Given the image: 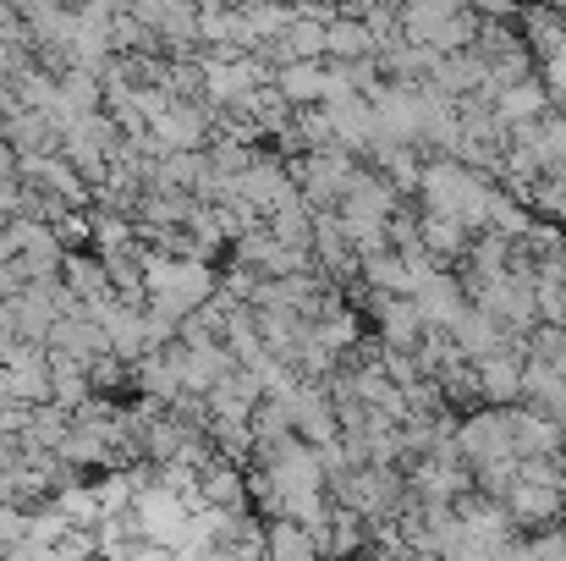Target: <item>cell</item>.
I'll return each instance as SVG.
<instances>
[{
  "instance_id": "cell-1",
  "label": "cell",
  "mask_w": 566,
  "mask_h": 561,
  "mask_svg": "<svg viewBox=\"0 0 566 561\" xmlns=\"http://www.w3.org/2000/svg\"><path fill=\"white\" fill-rule=\"evenodd\" d=\"M457 451H462V468H495L512 457V429H506V413L501 407H479L457 424Z\"/></svg>"
},
{
  "instance_id": "cell-2",
  "label": "cell",
  "mask_w": 566,
  "mask_h": 561,
  "mask_svg": "<svg viewBox=\"0 0 566 561\" xmlns=\"http://www.w3.org/2000/svg\"><path fill=\"white\" fill-rule=\"evenodd\" d=\"M237 198H242V204H253V209L270 220L275 209H286V204L297 198L292 166H286L275 149H259V155H253V166H248V177L237 183Z\"/></svg>"
},
{
  "instance_id": "cell-3",
  "label": "cell",
  "mask_w": 566,
  "mask_h": 561,
  "mask_svg": "<svg viewBox=\"0 0 566 561\" xmlns=\"http://www.w3.org/2000/svg\"><path fill=\"white\" fill-rule=\"evenodd\" d=\"M412 303H418L423 325H429V331H446V336H451L457 320L473 309V298H468V287H462L457 270H434V276H423L418 292H412Z\"/></svg>"
},
{
  "instance_id": "cell-4",
  "label": "cell",
  "mask_w": 566,
  "mask_h": 561,
  "mask_svg": "<svg viewBox=\"0 0 566 561\" xmlns=\"http://www.w3.org/2000/svg\"><path fill=\"white\" fill-rule=\"evenodd\" d=\"M506 429H512V457H517V463L566 457V429L556 418L534 413V407H506Z\"/></svg>"
},
{
  "instance_id": "cell-5",
  "label": "cell",
  "mask_w": 566,
  "mask_h": 561,
  "mask_svg": "<svg viewBox=\"0 0 566 561\" xmlns=\"http://www.w3.org/2000/svg\"><path fill=\"white\" fill-rule=\"evenodd\" d=\"M479 370V391H484V407H523V370H528V342H506L501 359L490 364H473Z\"/></svg>"
},
{
  "instance_id": "cell-6",
  "label": "cell",
  "mask_w": 566,
  "mask_h": 561,
  "mask_svg": "<svg viewBox=\"0 0 566 561\" xmlns=\"http://www.w3.org/2000/svg\"><path fill=\"white\" fill-rule=\"evenodd\" d=\"M506 512H512V523L523 534H551V529L566 523V490H545V485H523L517 479V490L506 496Z\"/></svg>"
},
{
  "instance_id": "cell-7",
  "label": "cell",
  "mask_w": 566,
  "mask_h": 561,
  "mask_svg": "<svg viewBox=\"0 0 566 561\" xmlns=\"http://www.w3.org/2000/svg\"><path fill=\"white\" fill-rule=\"evenodd\" d=\"M292 429L319 451V446H331V440H342V424H336V407H331V385H303L292 402Z\"/></svg>"
},
{
  "instance_id": "cell-8",
  "label": "cell",
  "mask_w": 566,
  "mask_h": 561,
  "mask_svg": "<svg viewBox=\"0 0 566 561\" xmlns=\"http://www.w3.org/2000/svg\"><path fill=\"white\" fill-rule=\"evenodd\" d=\"M0 138L17 149V160H44V155H61V138L66 133L50 116H39V111H11L0 122Z\"/></svg>"
},
{
  "instance_id": "cell-9",
  "label": "cell",
  "mask_w": 566,
  "mask_h": 561,
  "mask_svg": "<svg viewBox=\"0 0 566 561\" xmlns=\"http://www.w3.org/2000/svg\"><path fill=\"white\" fill-rule=\"evenodd\" d=\"M468 183H473V172H468V166H457V160H423L418 209H429V215H457Z\"/></svg>"
},
{
  "instance_id": "cell-10",
  "label": "cell",
  "mask_w": 566,
  "mask_h": 561,
  "mask_svg": "<svg viewBox=\"0 0 566 561\" xmlns=\"http://www.w3.org/2000/svg\"><path fill=\"white\" fill-rule=\"evenodd\" d=\"M418 248L440 264V270H451V264H462L468 259V248H473V231L457 220V215H418Z\"/></svg>"
},
{
  "instance_id": "cell-11",
  "label": "cell",
  "mask_w": 566,
  "mask_h": 561,
  "mask_svg": "<svg viewBox=\"0 0 566 561\" xmlns=\"http://www.w3.org/2000/svg\"><path fill=\"white\" fill-rule=\"evenodd\" d=\"M203 402H209V424H248L253 407L264 402V385H259L248 370H237V374H226Z\"/></svg>"
},
{
  "instance_id": "cell-12",
  "label": "cell",
  "mask_w": 566,
  "mask_h": 561,
  "mask_svg": "<svg viewBox=\"0 0 566 561\" xmlns=\"http://www.w3.org/2000/svg\"><path fill=\"white\" fill-rule=\"evenodd\" d=\"M451 342L462 347V359H468V364H490V359H501V353H506V342H517V336H506V331H501V320H490L484 309H468V314L457 320Z\"/></svg>"
},
{
  "instance_id": "cell-13",
  "label": "cell",
  "mask_w": 566,
  "mask_h": 561,
  "mask_svg": "<svg viewBox=\"0 0 566 561\" xmlns=\"http://www.w3.org/2000/svg\"><path fill=\"white\" fill-rule=\"evenodd\" d=\"M50 353H66V359H77L83 370H94L99 359H111V336L94 325V320H61L55 331H50V342H44Z\"/></svg>"
},
{
  "instance_id": "cell-14",
  "label": "cell",
  "mask_w": 566,
  "mask_h": 561,
  "mask_svg": "<svg viewBox=\"0 0 566 561\" xmlns=\"http://www.w3.org/2000/svg\"><path fill=\"white\" fill-rule=\"evenodd\" d=\"M325 89H331L325 61H292V66L275 72V94H281L292 111H314V105H325Z\"/></svg>"
},
{
  "instance_id": "cell-15",
  "label": "cell",
  "mask_w": 566,
  "mask_h": 561,
  "mask_svg": "<svg viewBox=\"0 0 566 561\" xmlns=\"http://www.w3.org/2000/svg\"><path fill=\"white\" fill-rule=\"evenodd\" d=\"M429 89H434V94H446V100L457 105V100H468V94H479V89H484V61H479L473 50H468V55H440V61H434Z\"/></svg>"
},
{
  "instance_id": "cell-16",
  "label": "cell",
  "mask_w": 566,
  "mask_h": 561,
  "mask_svg": "<svg viewBox=\"0 0 566 561\" xmlns=\"http://www.w3.org/2000/svg\"><path fill=\"white\" fill-rule=\"evenodd\" d=\"M556 105H551V89H545V77H528V83H517V89H506L501 100H495V116L506 122V127H523V122H545Z\"/></svg>"
},
{
  "instance_id": "cell-17",
  "label": "cell",
  "mask_w": 566,
  "mask_h": 561,
  "mask_svg": "<svg viewBox=\"0 0 566 561\" xmlns=\"http://www.w3.org/2000/svg\"><path fill=\"white\" fill-rule=\"evenodd\" d=\"M375 55H379V39L364 28V22H353V17H336V22H331L325 61H336V66H358V61H375Z\"/></svg>"
},
{
  "instance_id": "cell-18",
  "label": "cell",
  "mask_w": 566,
  "mask_h": 561,
  "mask_svg": "<svg viewBox=\"0 0 566 561\" xmlns=\"http://www.w3.org/2000/svg\"><path fill=\"white\" fill-rule=\"evenodd\" d=\"M203 507H214V512H253V501H248V474L231 468V463L203 468Z\"/></svg>"
},
{
  "instance_id": "cell-19",
  "label": "cell",
  "mask_w": 566,
  "mask_h": 561,
  "mask_svg": "<svg viewBox=\"0 0 566 561\" xmlns=\"http://www.w3.org/2000/svg\"><path fill=\"white\" fill-rule=\"evenodd\" d=\"M133 396H149V402L171 407V402L182 396V374H177V364H171L166 353H149L144 364H133Z\"/></svg>"
},
{
  "instance_id": "cell-20",
  "label": "cell",
  "mask_w": 566,
  "mask_h": 561,
  "mask_svg": "<svg viewBox=\"0 0 566 561\" xmlns=\"http://www.w3.org/2000/svg\"><path fill=\"white\" fill-rule=\"evenodd\" d=\"M61 281L83 298V303H105V298H116L111 292V276H105V259L99 253H66V264H61Z\"/></svg>"
},
{
  "instance_id": "cell-21",
  "label": "cell",
  "mask_w": 566,
  "mask_h": 561,
  "mask_svg": "<svg viewBox=\"0 0 566 561\" xmlns=\"http://www.w3.org/2000/svg\"><path fill=\"white\" fill-rule=\"evenodd\" d=\"M264 561H325V557H319V540L303 523L281 518V523L264 529Z\"/></svg>"
},
{
  "instance_id": "cell-22",
  "label": "cell",
  "mask_w": 566,
  "mask_h": 561,
  "mask_svg": "<svg viewBox=\"0 0 566 561\" xmlns=\"http://www.w3.org/2000/svg\"><path fill=\"white\" fill-rule=\"evenodd\" d=\"M11 100H17V111L55 116V111H61V77H50L44 66H28V72L11 83Z\"/></svg>"
},
{
  "instance_id": "cell-23",
  "label": "cell",
  "mask_w": 566,
  "mask_h": 561,
  "mask_svg": "<svg viewBox=\"0 0 566 561\" xmlns=\"http://www.w3.org/2000/svg\"><path fill=\"white\" fill-rule=\"evenodd\" d=\"M264 226L275 231V242H281V248H303V253H314V209L303 204V193H297L286 209H275Z\"/></svg>"
},
{
  "instance_id": "cell-24",
  "label": "cell",
  "mask_w": 566,
  "mask_h": 561,
  "mask_svg": "<svg viewBox=\"0 0 566 561\" xmlns=\"http://www.w3.org/2000/svg\"><path fill=\"white\" fill-rule=\"evenodd\" d=\"M61 105L72 116H99L105 111V77H94V72H61Z\"/></svg>"
},
{
  "instance_id": "cell-25",
  "label": "cell",
  "mask_w": 566,
  "mask_h": 561,
  "mask_svg": "<svg viewBox=\"0 0 566 561\" xmlns=\"http://www.w3.org/2000/svg\"><path fill=\"white\" fill-rule=\"evenodd\" d=\"M248 429H253V440H259V446H281V440H292V435H297V429H292V407H286V402H275V396H264V402L253 407Z\"/></svg>"
},
{
  "instance_id": "cell-26",
  "label": "cell",
  "mask_w": 566,
  "mask_h": 561,
  "mask_svg": "<svg viewBox=\"0 0 566 561\" xmlns=\"http://www.w3.org/2000/svg\"><path fill=\"white\" fill-rule=\"evenodd\" d=\"M138 248V226L127 215H99L94 209V253L111 259V253H133Z\"/></svg>"
},
{
  "instance_id": "cell-27",
  "label": "cell",
  "mask_w": 566,
  "mask_h": 561,
  "mask_svg": "<svg viewBox=\"0 0 566 561\" xmlns=\"http://www.w3.org/2000/svg\"><path fill=\"white\" fill-rule=\"evenodd\" d=\"M55 507L66 512V523H72V529H99V523H105L99 496H94V479H83V485L61 490V496H55Z\"/></svg>"
},
{
  "instance_id": "cell-28",
  "label": "cell",
  "mask_w": 566,
  "mask_h": 561,
  "mask_svg": "<svg viewBox=\"0 0 566 561\" xmlns=\"http://www.w3.org/2000/svg\"><path fill=\"white\" fill-rule=\"evenodd\" d=\"M286 50H292V61H325V39H331V22H314V17H297L286 33Z\"/></svg>"
},
{
  "instance_id": "cell-29",
  "label": "cell",
  "mask_w": 566,
  "mask_h": 561,
  "mask_svg": "<svg viewBox=\"0 0 566 561\" xmlns=\"http://www.w3.org/2000/svg\"><path fill=\"white\" fill-rule=\"evenodd\" d=\"M242 11V22H248V33L264 44V39H281L292 22H297V11H286V6H237Z\"/></svg>"
},
{
  "instance_id": "cell-30",
  "label": "cell",
  "mask_w": 566,
  "mask_h": 561,
  "mask_svg": "<svg viewBox=\"0 0 566 561\" xmlns=\"http://www.w3.org/2000/svg\"><path fill=\"white\" fill-rule=\"evenodd\" d=\"M66 534H72V523H66V512H61L55 501H50V507H39V512L28 518V540H33V546H44V551H55Z\"/></svg>"
},
{
  "instance_id": "cell-31",
  "label": "cell",
  "mask_w": 566,
  "mask_h": 561,
  "mask_svg": "<svg viewBox=\"0 0 566 561\" xmlns=\"http://www.w3.org/2000/svg\"><path fill=\"white\" fill-rule=\"evenodd\" d=\"M534 298H539V325H556V331H566V281H562V276H539Z\"/></svg>"
},
{
  "instance_id": "cell-32",
  "label": "cell",
  "mask_w": 566,
  "mask_h": 561,
  "mask_svg": "<svg viewBox=\"0 0 566 561\" xmlns=\"http://www.w3.org/2000/svg\"><path fill=\"white\" fill-rule=\"evenodd\" d=\"M528 359H539V364H562V359H566V331H556V325H539V331L528 336Z\"/></svg>"
},
{
  "instance_id": "cell-33",
  "label": "cell",
  "mask_w": 566,
  "mask_h": 561,
  "mask_svg": "<svg viewBox=\"0 0 566 561\" xmlns=\"http://www.w3.org/2000/svg\"><path fill=\"white\" fill-rule=\"evenodd\" d=\"M528 551H534V561H566V534L562 529H551V534H528Z\"/></svg>"
},
{
  "instance_id": "cell-34",
  "label": "cell",
  "mask_w": 566,
  "mask_h": 561,
  "mask_svg": "<svg viewBox=\"0 0 566 561\" xmlns=\"http://www.w3.org/2000/svg\"><path fill=\"white\" fill-rule=\"evenodd\" d=\"M116 557L122 561H177V551H166V546H155V540H138V546H122Z\"/></svg>"
},
{
  "instance_id": "cell-35",
  "label": "cell",
  "mask_w": 566,
  "mask_h": 561,
  "mask_svg": "<svg viewBox=\"0 0 566 561\" xmlns=\"http://www.w3.org/2000/svg\"><path fill=\"white\" fill-rule=\"evenodd\" d=\"M28 292V281H22V270L17 264H0V303H17Z\"/></svg>"
},
{
  "instance_id": "cell-36",
  "label": "cell",
  "mask_w": 566,
  "mask_h": 561,
  "mask_svg": "<svg viewBox=\"0 0 566 561\" xmlns=\"http://www.w3.org/2000/svg\"><path fill=\"white\" fill-rule=\"evenodd\" d=\"M11 342H22L17 336V303H0V347H11Z\"/></svg>"
},
{
  "instance_id": "cell-37",
  "label": "cell",
  "mask_w": 566,
  "mask_h": 561,
  "mask_svg": "<svg viewBox=\"0 0 566 561\" xmlns=\"http://www.w3.org/2000/svg\"><path fill=\"white\" fill-rule=\"evenodd\" d=\"M22 463V446H17V435H0V474H11Z\"/></svg>"
},
{
  "instance_id": "cell-38",
  "label": "cell",
  "mask_w": 566,
  "mask_h": 561,
  "mask_svg": "<svg viewBox=\"0 0 566 561\" xmlns=\"http://www.w3.org/2000/svg\"><path fill=\"white\" fill-rule=\"evenodd\" d=\"M0 264H17V237H11L6 220H0Z\"/></svg>"
}]
</instances>
